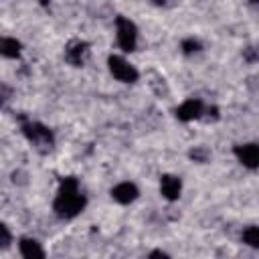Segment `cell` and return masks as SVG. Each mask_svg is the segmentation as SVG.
<instances>
[{
	"label": "cell",
	"instance_id": "cell-3",
	"mask_svg": "<svg viewBox=\"0 0 259 259\" xmlns=\"http://www.w3.org/2000/svg\"><path fill=\"white\" fill-rule=\"evenodd\" d=\"M115 26H117V45L121 47V51L130 53L136 49V42H138V28L136 24L125 18V16H117L115 18Z\"/></svg>",
	"mask_w": 259,
	"mask_h": 259
},
{
	"label": "cell",
	"instance_id": "cell-2",
	"mask_svg": "<svg viewBox=\"0 0 259 259\" xmlns=\"http://www.w3.org/2000/svg\"><path fill=\"white\" fill-rule=\"evenodd\" d=\"M22 132L38 150H42V152L51 150V146H53V132L49 127H45L42 123L26 121V123H22Z\"/></svg>",
	"mask_w": 259,
	"mask_h": 259
},
{
	"label": "cell",
	"instance_id": "cell-7",
	"mask_svg": "<svg viewBox=\"0 0 259 259\" xmlns=\"http://www.w3.org/2000/svg\"><path fill=\"white\" fill-rule=\"evenodd\" d=\"M202 111H204V105H202L200 99H188V101H184L182 105L176 107V117L180 121H192V119L200 117Z\"/></svg>",
	"mask_w": 259,
	"mask_h": 259
},
{
	"label": "cell",
	"instance_id": "cell-10",
	"mask_svg": "<svg viewBox=\"0 0 259 259\" xmlns=\"http://www.w3.org/2000/svg\"><path fill=\"white\" fill-rule=\"evenodd\" d=\"M18 247H20V255L26 257V259H40V257H45V251L40 249V245L34 239L22 237L20 243H18Z\"/></svg>",
	"mask_w": 259,
	"mask_h": 259
},
{
	"label": "cell",
	"instance_id": "cell-15",
	"mask_svg": "<svg viewBox=\"0 0 259 259\" xmlns=\"http://www.w3.org/2000/svg\"><path fill=\"white\" fill-rule=\"evenodd\" d=\"M0 235H2V249H6V247L10 245V241H12V237H10L6 225H0Z\"/></svg>",
	"mask_w": 259,
	"mask_h": 259
},
{
	"label": "cell",
	"instance_id": "cell-9",
	"mask_svg": "<svg viewBox=\"0 0 259 259\" xmlns=\"http://www.w3.org/2000/svg\"><path fill=\"white\" fill-rule=\"evenodd\" d=\"M138 188H136V184H132V182H121V184H117L113 190H111V196H113V200H117L119 204H130V202H134L136 198H138Z\"/></svg>",
	"mask_w": 259,
	"mask_h": 259
},
{
	"label": "cell",
	"instance_id": "cell-5",
	"mask_svg": "<svg viewBox=\"0 0 259 259\" xmlns=\"http://www.w3.org/2000/svg\"><path fill=\"white\" fill-rule=\"evenodd\" d=\"M89 55V45L85 40H71L65 49V61L73 67H81Z\"/></svg>",
	"mask_w": 259,
	"mask_h": 259
},
{
	"label": "cell",
	"instance_id": "cell-1",
	"mask_svg": "<svg viewBox=\"0 0 259 259\" xmlns=\"http://www.w3.org/2000/svg\"><path fill=\"white\" fill-rule=\"evenodd\" d=\"M85 196L79 192V184H77V178L73 176H67L61 180V186H59V192H57V198L53 202V208L57 212V217L61 219H73L77 217L83 208H85Z\"/></svg>",
	"mask_w": 259,
	"mask_h": 259
},
{
	"label": "cell",
	"instance_id": "cell-4",
	"mask_svg": "<svg viewBox=\"0 0 259 259\" xmlns=\"http://www.w3.org/2000/svg\"><path fill=\"white\" fill-rule=\"evenodd\" d=\"M107 65H109V71L111 75L117 79V81H123V83H134L138 81V71L136 67H132L123 57H117V55H111L107 59Z\"/></svg>",
	"mask_w": 259,
	"mask_h": 259
},
{
	"label": "cell",
	"instance_id": "cell-14",
	"mask_svg": "<svg viewBox=\"0 0 259 259\" xmlns=\"http://www.w3.org/2000/svg\"><path fill=\"white\" fill-rule=\"evenodd\" d=\"M198 49H200V42L194 40V38H188V40L182 42V51H184V53H194V51H198Z\"/></svg>",
	"mask_w": 259,
	"mask_h": 259
},
{
	"label": "cell",
	"instance_id": "cell-12",
	"mask_svg": "<svg viewBox=\"0 0 259 259\" xmlns=\"http://www.w3.org/2000/svg\"><path fill=\"white\" fill-rule=\"evenodd\" d=\"M243 243L249 247H259V227H247L243 231Z\"/></svg>",
	"mask_w": 259,
	"mask_h": 259
},
{
	"label": "cell",
	"instance_id": "cell-13",
	"mask_svg": "<svg viewBox=\"0 0 259 259\" xmlns=\"http://www.w3.org/2000/svg\"><path fill=\"white\" fill-rule=\"evenodd\" d=\"M190 158L196 160V162H204V160L208 158V150H206V148H194V150L190 152Z\"/></svg>",
	"mask_w": 259,
	"mask_h": 259
},
{
	"label": "cell",
	"instance_id": "cell-17",
	"mask_svg": "<svg viewBox=\"0 0 259 259\" xmlns=\"http://www.w3.org/2000/svg\"><path fill=\"white\" fill-rule=\"evenodd\" d=\"M38 2H40L42 6H47V4H49V0H38Z\"/></svg>",
	"mask_w": 259,
	"mask_h": 259
},
{
	"label": "cell",
	"instance_id": "cell-6",
	"mask_svg": "<svg viewBox=\"0 0 259 259\" xmlns=\"http://www.w3.org/2000/svg\"><path fill=\"white\" fill-rule=\"evenodd\" d=\"M235 156L239 158V162L251 170L259 168V146L257 144H243V146H235Z\"/></svg>",
	"mask_w": 259,
	"mask_h": 259
},
{
	"label": "cell",
	"instance_id": "cell-16",
	"mask_svg": "<svg viewBox=\"0 0 259 259\" xmlns=\"http://www.w3.org/2000/svg\"><path fill=\"white\" fill-rule=\"evenodd\" d=\"M150 257H168V255H166L164 251H152V253H150Z\"/></svg>",
	"mask_w": 259,
	"mask_h": 259
},
{
	"label": "cell",
	"instance_id": "cell-8",
	"mask_svg": "<svg viewBox=\"0 0 259 259\" xmlns=\"http://www.w3.org/2000/svg\"><path fill=\"white\" fill-rule=\"evenodd\" d=\"M180 190H182V182L178 176H172V174H164L160 178V192L164 194V198L168 200H176L180 196Z\"/></svg>",
	"mask_w": 259,
	"mask_h": 259
},
{
	"label": "cell",
	"instance_id": "cell-11",
	"mask_svg": "<svg viewBox=\"0 0 259 259\" xmlns=\"http://www.w3.org/2000/svg\"><path fill=\"white\" fill-rule=\"evenodd\" d=\"M0 53H2L4 57H8V59H16V57L20 55V42H18L16 38L4 36V38L0 40Z\"/></svg>",
	"mask_w": 259,
	"mask_h": 259
}]
</instances>
